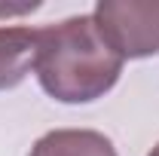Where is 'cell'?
Returning <instances> with one entry per match:
<instances>
[{"label":"cell","instance_id":"6da1fadb","mask_svg":"<svg viewBox=\"0 0 159 156\" xmlns=\"http://www.w3.org/2000/svg\"><path fill=\"white\" fill-rule=\"evenodd\" d=\"M122 64L92 16H74L40 28L37 74L43 92L61 104H92L116 86Z\"/></svg>","mask_w":159,"mask_h":156},{"label":"cell","instance_id":"7a4b0ae2","mask_svg":"<svg viewBox=\"0 0 159 156\" xmlns=\"http://www.w3.org/2000/svg\"><path fill=\"white\" fill-rule=\"evenodd\" d=\"M92 19L122 61L159 52V0H101Z\"/></svg>","mask_w":159,"mask_h":156},{"label":"cell","instance_id":"3957f363","mask_svg":"<svg viewBox=\"0 0 159 156\" xmlns=\"http://www.w3.org/2000/svg\"><path fill=\"white\" fill-rule=\"evenodd\" d=\"M40 31L34 28H0V92L16 89L37 64Z\"/></svg>","mask_w":159,"mask_h":156},{"label":"cell","instance_id":"277c9868","mask_svg":"<svg viewBox=\"0 0 159 156\" xmlns=\"http://www.w3.org/2000/svg\"><path fill=\"white\" fill-rule=\"evenodd\" d=\"M28 156H119L113 141L95 129H55L37 138Z\"/></svg>","mask_w":159,"mask_h":156},{"label":"cell","instance_id":"5b68a950","mask_svg":"<svg viewBox=\"0 0 159 156\" xmlns=\"http://www.w3.org/2000/svg\"><path fill=\"white\" fill-rule=\"evenodd\" d=\"M34 9H40V3L37 0H31V3H19V6H3L0 3V16H25V12H34Z\"/></svg>","mask_w":159,"mask_h":156},{"label":"cell","instance_id":"8992f818","mask_svg":"<svg viewBox=\"0 0 159 156\" xmlns=\"http://www.w3.org/2000/svg\"><path fill=\"white\" fill-rule=\"evenodd\" d=\"M147 156H159V144H156V147H153V150H150Z\"/></svg>","mask_w":159,"mask_h":156}]
</instances>
